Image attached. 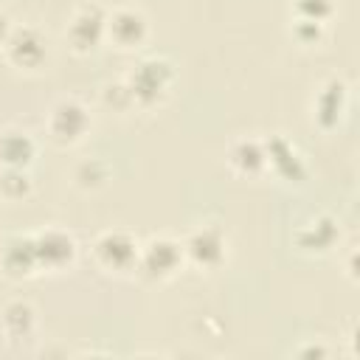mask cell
<instances>
[{
  "label": "cell",
  "instance_id": "obj_3",
  "mask_svg": "<svg viewBox=\"0 0 360 360\" xmlns=\"http://www.w3.org/2000/svg\"><path fill=\"white\" fill-rule=\"evenodd\" d=\"M0 56L11 70L37 76L51 62V39L34 22H11V28L0 45Z\"/></svg>",
  "mask_w": 360,
  "mask_h": 360
},
{
  "label": "cell",
  "instance_id": "obj_13",
  "mask_svg": "<svg viewBox=\"0 0 360 360\" xmlns=\"http://www.w3.org/2000/svg\"><path fill=\"white\" fill-rule=\"evenodd\" d=\"M0 276L6 281H28V278L39 276L31 231H17V233L3 236V242H0Z\"/></svg>",
  "mask_w": 360,
  "mask_h": 360
},
{
  "label": "cell",
  "instance_id": "obj_20",
  "mask_svg": "<svg viewBox=\"0 0 360 360\" xmlns=\"http://www.w3.org/2000/svg\"><path fill=\"white\" fill-rule=\"evenodd\" d=\"M329 37V25L323 22H309V20H290V39L304 48V51H315L326 42Z\"/></svg>",
  "mask_w": 360,
  "mask_h": 360
},
{
  "label": "cell",
  "instance_id": "obj_6",
  "mask_svg": "<svg viewBox=\"0 0 360 360\" xmlns=\"http://www.w3.org/2000/svg\"><path fill=\"white\" fill-rule=\"evenodd\" d=\"M183 253H186V267L197 273H217L231 259V239L222 225L202 222L183 236Z\"/></svg>",
  "mask_w": 360,
  "mask_h": 360
},
{
  "label": "cell",
  "instance_id": "obj_18",
  "mask_svg": "<svg viewBox=\"0 0 360 360\" xmlns=\"http://www.w3.org/2000/svg\"><path fill=\"white\" fill-rule=\"evenodd\" d=\"M34 194L31 169H0V200L3 202H25Z\"/></svg>",
  "mask_w": 360,
  "mask_h": 360
},
{
  "label": "cell",
  "instance_id": "obj_5",
  "mask_svg": "<svg viewBox=\"0 0 360 360\" xmlns=\"http://www.w3.org/2000/svg\"><path fill=\"white\" fill-rule=\"evenodd\" d=\"M186 270V253H183V239L172 233H152L141 239V253H138V267L135 276L149 281V284H169Z\"/></svg>",
  "mask_w": 360,
  "mask_h": 360
},
{
  "label": "cell",
  "instance_id": "obj_21",
  "mask_svg": "<svg viewBox=\"0 0 360 360\" xmlns=\"http://www.w3.org/2000/svg\"><path fill=\"white\" fill-rule=\"evenodd\" d=\"M101 104L107 110H112L115 115H127V112H135V104H132V96L127 90V84L118 79V82H110L101 87Z\"/></svg>",
  "mask_w": 360,
  "mask_h": 360
},
{
  "label": "cell",
  "instance_id": "obj_2",
  "mask_svg": "<svg viewBox=\"0 0 360 360\" xmlns=\"http://www.w3.org/2000/svg\"><path fill=\"white\" fill-rule=\"evenodd\" d=\"M42 129H45V138L51 146H56L62 152L76 149L93 132V110L79 96H59L48 107V112L42 118Z\"/></svg>",
  "mask_w": 360,
  "mask_h": 360
},
{
  "label": "cell",
  "instance_id": "obj_22",
  "mask_svg": "<svg viewBox=\"0 0 360 360\" xmlns=\"http://www.w3.org/2000/svg\"><path fill=\"white\" fill-rule=\"evenodd\" d=\"M295 354H298V357H323V354H329V349H326V346L307 343V346H298V349H295Z\"/></svg>",
  "mask_w": 360,
  "mask_h": 360
},
{
  "label": "cell",
  "instance_id": "obj_17",
  "mask_svg": "<svg viewBox=\"0 0 360 360\" xmlns=\"http://www.w3.org/2000/svg\"><path fill=\"white\" fill-rule=\"evenodd\" d=\"M112 180V166L107 158L101 155H90V158H82L73 163L70 169V186L82 194H96L101 188H107Z\"/></svg>",
  "mask_w": 360,
  "mask_h": 360
},
{
  "label": "cell",
  "instance_id": "obj_19",
  "mask_svg": "<svg viewBox=\"0 0 360 360\" xmlns=\"http://www.w3.org/2000/svg\"><path fill=\"white\" fill-rule=\"evenodd\" d=\"M338 14L335 0H290V20H309L329 25Z\"/></svg>",
  "mask_w": 360,
  "mask_h": 360
},
{
  "label": "cell",
  "instance_id": "obj_14",
  "mask_svg": "<svg viewBox=\"0 0 360 360\" xmlns=\"http://www.w3.org/2000/svg\"><path fill=\"white\" fill-rule=\"evenodd\" d=\"M225 166L236 177H267V152L262 135H236L225 146Z\"/></svg>",
  "mask_w": 360,
  "mask_h": 360
},
{
  "label": "cell",
  "instance_id": "obj_4",
  "mask_svg": "<svg viewBox=\"0 0 360 360\" xmlns=\"http://www.w3.org/2000/svg\"><path fill=\"white\" fill-rule=\"evenodd\" d=\"M141 253V239L127 228H104L90 242V262L96 270L112 278H129L135 276Z\"/></svg>",
  "mask_w": 360,
  "mask_h": 360
},
{
  "label": "cell",
  "instance_id": "obj_8",
  "mask_svg": "<svg viewBox=\"0 0 360 360\" xmlns=\"http://www.w3.org/2000/svg\"><path fill=\"white\" fill-rule=\"evenodd\" d=\"M34 233V250H37V264L39 273L48 276H59L76 267L79 262V239L73 231L62 228V225H45L31 231Z\"/></svg>",
  "mask_w": 360,
  "mask_h": 360
},
{
  "label": "cell",
  "instance_id": "obj_10",
  "mask_svg": "<svg viewBox=\"0 0 360 360\" xmlns=\"http://www.w3.org/2000/svg\"><path fill=\"white\" fill-rule=\"evenodd\" d=\"M152 37V25L143 8L138 6H112L107 8L104 25V45H112L121 53L141 51Z\"/></svg>",
  "mask_w": 360,
  "mask_h": 360
},
{
  "label": "cell",
  "instance_id": "obj_11",
  "mask_svg": "<svg viewBox=\"0 0 360 360\" xmlns=\"http://www.w3.org/2000/svg\"><path fill=\"white\" fill-rule=\"evenodd\" d=\"M340 245V219L332 211L309 214L292 231V248L304 259H323Z\"/></svg>",
  "mask_w": 360,
  "mask_h": 360
},
{
  "label": "cell",
  "instance_id": "obj_7",
  "mask_svg": "<svg viewBox=\"0 0 360 360\" xmlns=\"http://www.w3.org/2000/svg\"><path fill=\"white\" fill-rule=\"evenodd\" d=\"M349 107H352V84L343 76H326L309 98V124L318 132L329 135L338 127H343Z\"/></svg>",
  "mask_w": 360,
  "mask_h": 360
},
{
  "label": "cell",
  "instance_id": "obj_23",
  "mask_svg": "<svg viewBox=\"0 0 360 360\" xmlns=\"http://www.w3.org/2000/svg\"><path fill=\"white\" fill-rule=\"evenodd\" d=\"M8 28H11V22H8V17H6V14H0V45H3V39H6V34H8Z\"/></svg>",
  "mask_w": 360,
  "mask_h": 360
},
{
  "label": "cell",
  "instance_id": "obj_16",
  "mask_svg": "<svg viewBox=\"0 0 360 360\" xmlns=\"http://www.w3.org/2000/svg\"><path fill=\"white\" fill-rule=\"evenodd\" d=\"M37 155L39 143L28 129L17 124L0 129V169H31L37 163Z\"/></svg>",
  "mask_w": 360,
  "mask_h": 360
},
{
  "label": "cell",
  "instance_id": "obj_9",
  "mask_svg": "<svg viewBox=\"0 0 360 360\" xmlns=\"http://www.w3.org/2000/svg\"><path fill=\"white\" fill-rule=\"evenodd\" d=\"M104 25H107V6L101 3L76 6L65 22L68 51L73 56H93L104 45Z\"/></svg>",
  "mask_w": 360,
  "mask_h": 360
},
{
  "label": "cell",
  "instance_id": "obj_12",
  "mask_svg": "<svg viewBox=\"0 0 360 360\" xmlns=\"http://www.w3.org/2000/svg\"><path fill=\"white\" fill-rule=\"evenodd\" d=\"M262 138H264V152H267V177L284 186H304L309 177V163L304 152L284 132H273Z\"/></svg>",
  "mask_w": 360,
  "mask_h": 360
},
{
  "label": "cell",
  "instance_id": "obj_1",
  "mask_svg": "<svg viewBox=\"0 0 360 360\" xmlns=\"http://www.w3.org/2000/svg\"><path fill=\"white\" fill-rule=\"evenodd\" d=\"M121 82L127 84L135 110L152 112L172 98L177 87V65L166 53H143L127 68Z\"/></svg>",
  "mask_w": 360,
  "mask_h": 360
},
{
  "label": "cell",
  "instance_id": "obj_15",
  "mask_svg": "<svg viewBox=\"0 0 360 360\" xmlns=\"http://www.w3.org/2000/svg\"><path fill=\"white\" fill-rule=\"evenodd\" d=\"M39 329V309L28 298H8L0 307V335L8 343H25Z\"/></svg>",
  "mask_w": 360,
  "mask_h": 360
}]
</instances>
